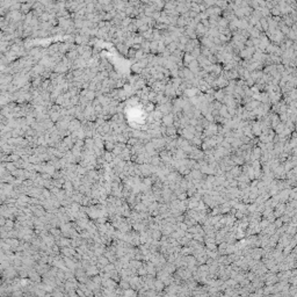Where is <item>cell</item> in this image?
<instances>
[{
	"label": "cell",
	"instance_id": "cell-1",
	"mask_svg": "<svg viewBox=\"0 0 297 297\" xmlns=\"http://www.w3.org/2000/svg\"><path fill=\"white\" fill-rule=\"evenodd\" d=\"M153 286H154V289H157V291H160V290H163L165 288L164 282L161 280H159V278H157V280L153 282Z\"/></svg>",
	"mask_w": 297,
	"mask_h": 297
}]
</instances>
